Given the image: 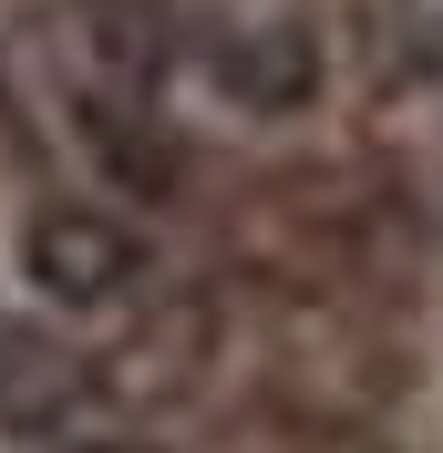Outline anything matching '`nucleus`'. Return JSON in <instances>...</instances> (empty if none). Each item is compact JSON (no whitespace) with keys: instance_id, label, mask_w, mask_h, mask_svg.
<instances>
[{"instance_id":"nucleus-2","label":"nucleus","mask_w":443,"mask_h":453,"mask_svg":"<svg viewBox=\"0 0 443 453\" xmlns=\"http://www.w3.org/2000/svg\"><path fill=\"white\" fill-rule=\"evenodd\" d=\"M206 73H217L227 104L289 113V104H309V83H320V52H309V31H248V42H227Z\"/></svg>"},{"instance_id":"nucleus-1","label":"nucleus","mask_w":443,"mask_h":453,"mask_svg":"<svg viewBox=\"0 0 443 453\" xmlns=\"http://www.w3.org/2000/svg\"><path fill=\"white\" fill-rule=\"evenodd\" d=\"M21 268H31V288H42V299L93 310V299H124V288H135L144 248H135V226L104 217V206H42V217H31V237H21Z\"/></svg>"}]
</instances>
